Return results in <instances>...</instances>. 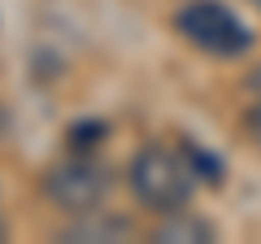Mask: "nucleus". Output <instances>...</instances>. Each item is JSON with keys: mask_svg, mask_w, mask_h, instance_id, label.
I'll list each match as a JSON object with an SVG mask.
<instances>
[{"mask_svg": "<svg viewBox=\"0 0 261 244\" xmlns=\"http://www.w3.org/2000/svg\"><path fill=\"white\" fill-rule=\"evenodd\" d=\"M126 183H130V192H135V201L144 209H152V214H174V209H183L192 201L200 179L192 175V166H187V157L178 149L144 144L126 166Z\"/></svg>", "mask_w": 261, "mask_h": 244, "instance_id": "obj_1", "label": "nucleus"}, {"mask_svg": "<svg viewBox=\"0 0 261 244\" xmlns=\"http://www.w3.org/2000/svg\"><path fill=\"white\" fill-rule=\"evenodd\" d=\"M109 188H113V175L96 153H70V157L53 161L44 175V197L70 218L96 209L109 197Z\"/></svg>", "mask_w": 261, "mask_h": 244, "instance_id": "obj_2", "label": "nucleus"}, {"mask_svg": "<svg viewBox=\"0 0 261 244\" xmlns=\"http://www.w3.org/2000/svg\"><path fill=\"white\" fill-rule=\"evenodd\" d=\"M174 31L209 57H240L252 48V31L226 9L222 0H187L174 13Z\"/></svg>", "mask_w": 261, "mask_h": 244, "instance_id": "obj_3", "label": "nucleus"}, {"mask_svg": "<svg viewBox=\"0 0 261 244\" xmlns=\"http://www.w3.org/2000/svg\"><path fill=\"white\" fill-rule=\"evenodd\" d=\"M130 223L118 214H100V209H87L74 214V223L61 231V240H79V244H96V240H130Z\"/></svg>", "mask_w": 261, "mask_h": 244, "instance_id": "obj_4", "label": "nucleus"}, {"mask_svg": "<svg viewBox=\"0 0 261 244\" xmlns=\"http://www.w3.org/2000/svg\"><path fill=\"white\" fill-rule=\"evenodd\" d=\"M214 235H218L214 223L187 214V209H174V214H161V223H157V231H152V240H157V244H209Z\"/></svg>", "mask_w": 261, "mask_h": 244, "instance_id": "obj_5", "label": "nucleus"}, {"mask_svg": "<svg viewBox=\"0 0 261 244\" xmlns=\"http://www.w3.org/2000/svg\"><path fill=\"white\" fill-rule=\"evenodd\" d=\"M178 153L187 157V166H192L196 179H205V183H214V188L222 183V157H218V153H205L196 140H178Z\"/></svg>", "mask_w": 261, "mask_h": 244, "instance_id": "obj_6", "label": "nucleus"}, {"mask_svg": "<svg viewBox=\"0 0 261 244\" xmlns=\"http://www.w3.org/2000/svg\"><path fill=\"white\" fill-rule=\"evenodd\" d=\"M105 140V122H74L70 127V149L74 153H92Z\"/></svg>", "mask_w": 261, "mask_h": 244, "instance_id": "obj_7", "label": "nucleus"}, {"mask_svg": "<svg viewBox=\"0 0 261 244\" xmlns=\"http://www.w3.org/2000/svg\"><path fill=\"white\" fill-rule=\"evenodd\" d=\"M244 127H248V135H252V140H257V144H261V101H257V105H252V109H248V113H244Z\"/></svg>", "mask_w": 261, "mask_h": 244, "instance_id": "obj_8", "label": "nucleus"}, {"mask_svg": "<svg viewBox=\"0 0 261 244\" xmlns=\"http://www.w3.org/2000/svg\"><path fill=\"white\" fill-rule=\"evenodd\" d=\"M5 231H9V227H5V218H0V240H5Z\"/></svg>", "mask_w": 261, "mask_h": 244, "instance_id": "obj_9", "label": "nucleus"}, {"mask_svg": "<svg viewBox=\"0 0 261 244\" xmlns=\"http://www.w3.org/2000/svg\"><path fill=\"white\" fill-rule=\"evenodd\" d=\"M248 5H252V9H261V0H248Z\"/></svg>", "mask_w": 261, "mask_h": 244, "instance_id": "obj_10", "label": "nucleus"}, {"mask_svg": "<svg viewBox=\"0 0 261 244\" xmlns=\"http://www.w3.org/2000/svg\"><path fill=\"white\" fill-rule=\"evenodd\" d=\"M0 127H5V118H0Z\"/></svg>", "mask_w": 261, "mask_h": 244, "instance_id": "obj_11", "label": "nucleus"}]
</instances>
